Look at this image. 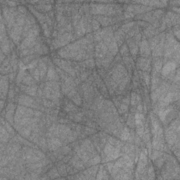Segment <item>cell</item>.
I'll return each instance as SVG.
<instances>
[{
	"label": "cell",
	"mask_w": 180,
	"mask_h": 180,
	"mask_svg": "<svg viewBox=\"0 0 180 180\" xmlns=\"http://www.w3.org/2000/svg\"><path fill=\"white\" fill-rule=\"evenodd\" d=\"M137 67L139 69L149 71L151 68V62L150 61L144 58H140L137 61Z\"/></svg>",
	"instance_id": "6da1fadb"
},
{
	"label": "cell",
	"mask_w": 180,
	"mask_h": 180,
	"mask_svg": "<svg viewBox=\"0 0 180 180\" xmlns=\"http://www.w3.org/2000/svg\"><path fill=\"white\" fill-rule=\"evenodd\" d=\"M9 87V83H8V79H7L6 76L2 75V79H1V97L2 99H3L4 96L6 95L7 90H8Z\"/></svg>",
	"instance_id": "7a4b0ae2"
},
{
	"label": "cell",
	"mask_w": 180,
	"mask_h": 180,
	"mask_svg": "<svg viewBox=\"0 0 180 180\" xmlns=\"http://www.w3.org/2000/svg\"><path fill=\"white\" fill-rule=\"evenodd\" d=\"M176 68V64L174 62H169L167 64L165 65L164 68H163V75L165 77L169 75L170 74L172 73L174 69Z\"/></svg>",
	"instance_id": "3957f363"
},
{
	"label": "cell",
	"mask_w": 180,
	"mask_h": 180,
	"mask_svg": "<svg viewBox=\"0 0 180 180\" xmlns=\"http://www.w3.org/2000/svg\"><path fill=\"white\" fill-rule=\"evenodd\" d=\"M62 146V142L61 140L57 138H51L48 141V146L50 150H56Z\"/></svg>",
	"instance_id": "277c9868"
},
{
	"label": "cell",
	"mask_w": 180,
	"mask_h": 180,
	"mask_svg": "<svg viewBox=\"0 0 180 180\" xmlns=\"http://www.w3.org/2000/svg\"><path fill=\"white\" fill-rule=\"evenodd\" d=\"M141 48H140V54L141 56H143V57H146V56H148L151 54V52H150V48H149V45L148 44V42H147L145 40H143L142 42H141Z\"/></svg>",
	"instance_id": "5b68a950"
},
{
	"label": "cell",
	"mask_w": 180,
	"mask_h": 180,
	"mask_svg": "<svg viewBox=\"0 0 180 180\" xmlns=\"http://www.w3.org/2000/svg\"><path fill=\"white\" fill-rule=\"evenodd\" d=\"M115 38L116 41H118L119 46H120V45L123 43L124 38H125V32H124L123 30H120L116 32L115 35Z\"/></svg>",
	"instance_id": "8992f818"
},
{
	"label": "cell",
	"mask_w": 180,
	"mask_h": 180,
	"mask_svg": "<svg viewBox=\"0 0 180 180\" xmlns=\"http://www.w3.org/2000/svg\"><path fill=\"white\" fill-rule=\"evenodd\" d=\"M47 79L54 81H57L59 79V77H58L57 72H56V70L53 68H49V71H48Z\"/></svg>",
	"instance_id": "52a82bcc"
},
{
	"label": "cell",
	"mask_w": 180,
	"mask_h": 180,
	"mask_svg": "<svg viewBox=\"0 0 180 180\" xmlns=\"http://www.w3.org/2000/svg\"><path fill=\"white\" fill-rule=\"evenodd\" d=\"M22 82L24 83V84L27 85H30V84H33L35 81L32 80V78L30 77V76H25V77L23 78V80H22Z\"/></svg>",
	"instance_id": "ba28073f"
},
{
	"label": "cell",
	"mask_w": 180,
	"mask_h": 180,
	"mask_svg": "<svg viewBox=\"0 0 180 180\" xmlns=\"http://www.w3.org/2000/svg\"><path fill=\"white\" fill-rule=\"evenodd\" d=\"M120 52L122 55L123 56V57H128L129 55V49H128V47L126 46V44H123V47L121 48V50H120Z\"/></svg>",
	"instance_id": "9c48e42d"
},
{
	"label": "cell",
	"mask_w": 180,
	"mask_h": 180,
	"mask_svg": "<svg viewBox=\"0 0 180 180\" xmlns=\"http://www.w3.org/2000/svg\"><path fill=\"white\" fill-rule=\"evenodd\" d=\"M92 25H93V28L97 30L98 28H99V23L96 21V20H93L92 21Z\"/></svg>",
	"instance_id": "30bf717a"
}]
</instances>
